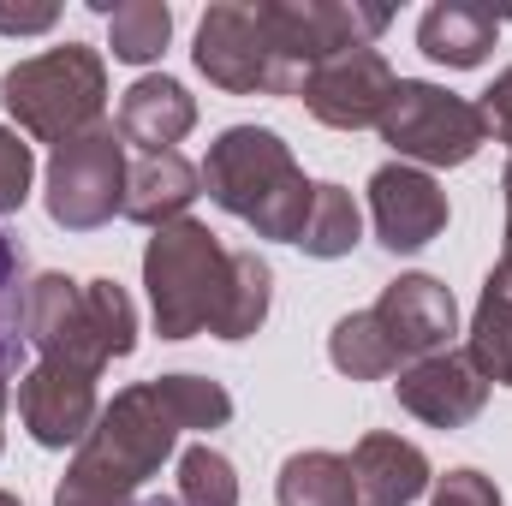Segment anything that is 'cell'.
I'll return each instance as SVG.
<instances>
[{"label":"cell","instance_id":"8992f818","mask_svg":"<svg viewBox=\"0 0 512 506\" xmlns=\"http://www.w3.org/2000/svg\"><path fill=\"white\" fill-rule=\"evenodd\" d=\"M376 131L405 167H465L489 143V126H483L477 102H465V96H453L441 84H423V78L393 84V102H387Z\"/></svg>","mask_w":512,"mask_h":506},{"label":"cell","instance_id":"d4e9b609","mask_svg":"<svg viewBox=\"0 0 512 506\" xmlns=\"http://www.w3.org/2000/svg\"><path fill=\"white\" fill-rule=\"evenodd\" d=\"M328 358H334L340 376H352V381H382V376L399 370V358H393V346H387V334L376 328L370 310H352V316L334 322V334H328Z\"/></svg>","mask_w":512,"mask_h":506},{"label":"cell","instance_id":"7402d4cb","mask_svg":"<svg viewBox=\"0 0 512 506\" xmlns=\"http://www.w3.org/2000/svg\"><path fill=\"white\" fill-rule=\"evenodd\" d=\"M358 239H364V215H358L352 191L346 185H316L304 233H298V251L316 256V262H340V256L358 251Z\"/></svg>","mask_w":512,"mask_h":506},{"label":"cell","instance_id":"2e32d148","mask_svg":"<svg viewBox=\"0 0 512 506\" xmlns=\"http://www.w3.org/2000/svg\"><path fill=\"white\" fill-rule=\"evenodd\" d=\"M191 126H197V96L179 78H137L120 96V120H114V131L126 143H137L143 155L173 149Z\"/></svg>","mask_w":512,"mask_h":506},{"label":"cell","instance_id":"9c48e42d","mask_svg":"<svg viewBox=\"0 0 512 506\" xmlns=\"http://www.w3.org/2000/svg\"><path fill=\"white\" fill-rule=\"evenodd\" d=\"M256 12H262V24L274 36L280 60L292 72H304V78L322 60H334V54L370 48L387 24H393L387 6H358V0L352 6L346 0H256Z\"/></svg>","mask_w":512,"mask_h":506},{"label":"cell","instance_id":"f546056e","mask_svg":"<svg viewBox=\"0 0 512 506\" xmlns=\"http://www.w3.org/2000/svg\"><path fill=\"white\" fill-rule=\"evenodd\" d=\"M54 18H60V6H0L6 36H42V30H54Z\"/></svg>","mask_w":512,"mask_h":506},{"label":"cell","instance_id":"603a6c76","mask_svg":"<svg viewBox=\"0 0 512 506\" xmlns=\"http://www.w3.org/2000/svg\"><path fill=\"white\" fill-rule=\"evenodd\" d=\"M268 298H274V268L256 251H233V280H227V304L215 316V340H251L268 322Z\"/></svg>","mask_w":512,"mask_h":506},{"label":"cell","instance_id":"5b68a950","mask_svg":"<svg viewBox=\"0 0 512 506\" xmlns=\"http://www.w3.org/2000/svg\"><path fill=\"white\" fill-rule=\"evenodd\" d=\"M0 102L6 114L18 120L24 137L36 143H72L84 131L102 126V108H108V66L96 48L84 42H66V48H48V54H30L18 60L6 78H0Z\"/></svg>","mask_w":512,"mask_h":506},{"label":"cell","instance_id":"83f0119b","mask_svg":"<svg viewBox=\"0 0 512 506\" xmlns=\"http://www.w3.org/2000/svg\"><path fill=\"white\" fill-rule=\"evenodd\" d=\"M429 506H501V489H495V477L459 465V471H447V477L435 483V501Z\"/></svg>","mask_w":512,"mask_h":506},{"label":"cell","instance_id":"7c38bea8","mask_svg":"<svg viewBox=\"0 0 512 506\" xmlns=\"http://www.w3.org/2000/svg\"><path fill=\"white\" fill-rule=\"evenodd\" d=\"M370 221H376V239L387 251L411 256L447 233V191L423 167L387 161L370 173Z\"/></svg>","mask_w":512,"mask_h":506},{"label":"cell","instance_id":"4316f807","mask_svg":"<svg viewBox=\"0 0 512 506\" xmlns=\"http://www.w3.org/2000/svg\"><path fill=\"white\" fill-rule=\"evenodd\" d=\"M30 179H36V155L18 131L0 126V215H18L24 197H30Z\"/></svg>","mask_w":512,"mask_h":506},{"label":"cell","instance_id":"44dd1931","mask_svg":"<svg viewBox=\"0 0 512 506\" xmlns=\"http://www.w3.org/2000/svg\"><path fill=\"white\" fill-rule=\"evenodd\" d=\"M102 18H108V48H114V60H126V66H149V60H161V48H167V36H173V6H161V0H90Z\"/></svg>","mask_w":512,"mask_h":506},{"label":"cell","instance_id":"f1b7e54d","mask_svg":"<svg viewBox=\"0 0 512 506\" xmlns=\"http://www.w3.org/2000/svg\"><path fill=\"white\" fill-rule=\"evenodd\" d=\"M477 114H483V126L495 131L501 143H507V155H512V66L483 90V102H477Z\"/></svg>","mask_w":512,"mask_h":506},{"label":"cell","instance_id":"4dcf8cb0","mask_svg":"<svg viewBox=\"0 0 512 506\" xmlns=\"http://www.w3.org/2000/svg\"><path fill=\"white\" fill-rule=\"evenodd\" d=\"M501 191H507V251H501L495 268H507V274H512V161H507V173H501Z\"/></svg>","mask_w":512,"mask_h":506},{"label":"cell","instance_id":"8fae6325","mask_svg":"<svg viewBox=\"0 0 512 506\" xmlns=\"http://www.w3.org/2000/svg\"><path fill=\"white\" fill-rule=\"evenodd\" d=\"M376 328L387 334L399 364H423L435 352H447V340L459 334V304L435 274H399L387 280V292L370 304Z\"/></svg>","mask_w":512,"mask_h":506},{"label":"cell","instance_id":"9a60e30c","mask_svg":"<svg viewBox=\"0 0 512 506\" xmlns=\"http://www.w3.org/2000/svg\"><path fill=\"white\" fill-rule=\"evenodd\" d=\"M429 489V459L417 441H399V435H364L352 447V495L358 506H411Z\"/></svg>","mask_w":512,"mask_h":506},{"label":"cell","instance_id":"cb8c5ba5","mask_svg":"<svg viewBox=\"0 0 512 506\" xmlns=\"http://www.w3.org/2000/svg\"><path fill=\"white\" fill-rule=\"evenodd\" d=\"M24 304H30V262H24V245L12 233H0V381L18 376L24 364Z\"/></svg>","mask_w":512,"mask_h":506},{"label":"cell","instance_id":"1f68e13d","mask_svg":"<svg viewBox=\"0 0 512 506\" xmlns=\"http://www.w3.org/2000/svg\"><path fill=\"white\" fill-rule=\"evenodd\" d=\"M0 423H6V381H0ZM0 441H6V429H0Z\"/></svg>","mask_w":512,"mask_h":506},{"label":"cell","instance_id":"ac0fdd59","mask_svg":"<svg viewBox=\"0 0 512 506\" xmlns=\"http://www.w3.org/2000/svg\"><path fill=\"white\" fill-rule=\"evenodd\" d=\"M495 36H501V18H495L489 6H471V0H441V6H429L423 24H417V48H423L435 66H453V72L483 66L489 48H495Z\"/></svg>","mask_w":512,"mask_h":506},{"label":"cell","instance_id":"836d02e7","mask_svg":"<svg viewBox=\"0 0 512 506\" xmlns=\"http://www.w3.org/2000/svg\"><path fill=\"white\" fill-rule=\"evenodd\" d=\"M143 506H179V501H143Z\"/></svg>","mask_w":512,"mask_h":506},{"label":"cell","instance_id":"ba28073f","mask_svg":"<svg viewBox=\"0 0 512 506\" xmlns=\"http://www.w3.org/2000/svg\"><path fill=\"white\" fill-rule=\"evenodd\" d=\"M126 137L96 126L48 155V215L66 233H96L126 215Z\"/></svg>","mask_w":512,"mask_h":506},{"label":"cell","instance_id":"e0dca14e","mask_svg":"<svg viewBox=\"0 0 512 506\" xmlns=\"http://www.w3.org/2000/svg\"><path fill=\"white\" fill-rule=\"evenodd\" d=\"M203 197V173L179 155V149H161V155H143L126 173V221L137 227H167V221H185V209Z\"/></svg>","mask_w":512,"mask_h":506},{"label":"cell","instance_id":"3957f363","mask_svg":"<svg viewBox=\"0 0 512 506\" xmlns=\"http://www.w3.org/2000/svg\"><path fill=\"white\" fill-rule=\"evenodd\" d=\"M24 334L42 352V364H72L84 376H102L114 358L137 346V310L120 280H66L36 274L24 304Z\"/></svg>","mask_w":512,"mask_h":506},{"label":"cell","instance_id":"6da1fadb","mask_svg":"<svg viewBox=\"0 0 512 506\" xmlns=\"http://www.w3.org/2000/svg\"><path fill=\"white\" fill-rule=\"evenodd\" d=\"M179 435H185V417H179L167 381L120 387L102 405L96 429L78 441V459L60 477L54 506H131V495L167 465Z\"/></svg>","mask_w":512,"mask_h":506},{"label":"cell","instance_id":"30bf717a","mask_svg":"<svg viewBox=\"0 0 512 506\" xmlns=\"http://www.w3.org/2000/svg\"><path fill=\"white\" fill-rule=\"evenodd\" d=\"M393 66H387L376 48H352V54H334L322 60L310 78H304V108L334 131H364L382 126L387 102H393Z\"/></svg>","mask_w":512,"mask_h":506},{"label":"cell","instance_id":"277c9868","mask_svg":"<svg viewBox=\"0 0 512 506\" xmlns=\"http://www.w3.org/2000/svg\"><path fill=\"white\" fill-rule=\"evenodd\" d=\"M233 280V251L203 227V221H167L155 227L143 251V286H149V316L161 340H191L209 334Z\"/></svg>","mask_w":512,"mask_h":506},{"label":"cell","instance_id":"d6a6232c","mask_svg":"<svg viewBox=\"0 0 512 506\" xmlns=\"http://www.w3.org/2000/svg\"><path fill=\"white\" fill-rule=\"evenodd\" d=\"M0 506H24V501H18V495H6V489H0Z\"/></svg>","mask_w":512,"mask_h":506},{"label":"cell","instance_id":"d6986e66","mask_svg":"<svg viewBox=\"0 0 512 506\" xmlns=\"http://www.w3.org/2000/svg\"><path fill=\"white\" fill-rule=\"evenodd\" d=\"M465 358L477 364V376L489 381H507L512 387V274L495 268L483 280V298H477V316H471V346Z\"/></svg>","mask_w":512,"mask_h":506},{"label":"cell","instance_id":"5bb4252c","mask_svg":"<svg viewBox=\"0 0 512 506\" xmlns=\"http://www.w3.org/2000/svg\"><path fill=\"white\" fill-rule=\"evenodd\" d=\"M393 393L429 429H465L489 405V381L477 376V364L465 352H435L423 364H405L399 381H393Z\"/></svg>","mask_w":512,"mask_h":506},{"label":"cell","instance_id":"484cf974","mask_svg":"<svg viewBox=\"0 0 512 506\" xmlns=\"http://www.w3.org/2000/svg\"><path fill=\"white\" fill-rule=\"evenodd\" d=\"M179 506H239V471H233V459L215 453L209 441L185 447V459H179Z\"/></svg>","mask_w":512,"mask_h":506},{"label":"cell","instance_id":"52a82bcc","mask_svg":"<svg viewBox=\"0 0 512 506\" xmlns=\"http://www.w3.org/2000/svg\"><path fill=\"white\" fill-rule=\"evenodd\" d=\"M197 72L227 90V96H298L304 90V72H292L262 24L251 0H221L203 12L197 24Z\"/></svg>","mask_w":512,"mask_h":506},{"label":"cell","instance_id":"4fadbf2b","mask_svg":"<svg viewBox=\"0 0 512 506\" xmlns=\"http://www.w3.org/2000/svg\"><path fill=\"white\" fill-rule=\"evenodd\" d=\"M18 417L30 429L36 447H72L96 429L102 405H96V376L72 370V364H36L18 381Z\"/></svg>","mask_w":512,"mask_h":506},{"label":"cell","instance_id":"ffe728a7","mask_svg":"<svg viewBox=\"0 0 512 506\" xmlns=\"http://www.w3.org/2000/svg\"><path fill=\"white\" fill-rule=\"evenodd\" d=\"M274 501L280 506H358V495H352V459H340L328 447L292 453L280 465Z\"/></svg>","mask_w":512,"mask_h":506},{"label":"cell","instance_id":"7a4b0ae2","mask_svg":"<svg viewBox=\"0 0 512 506\" xmlns=\"http://www.w3.org/2000/svg\"><path fill=\"white\" fill-rule=\"evenodd\" d=\"M197 173H203L209 203L227 209L233 221H245L256 239L298 245L316 185L304 179V167L292 161V149L280 143V131L227 126L215 143H209V155H203Z\"/></svg>","mask_w":512,"mask_h":506}]
</instances>
